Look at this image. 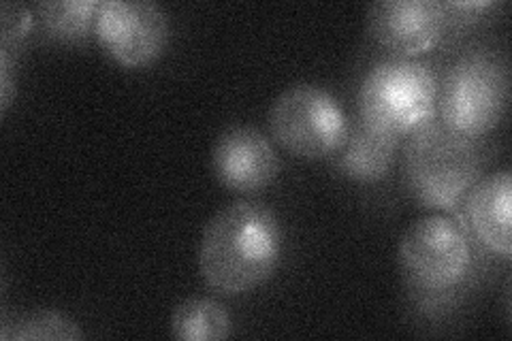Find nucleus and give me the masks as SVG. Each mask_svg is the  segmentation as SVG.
I'll list each match as a JSON object with an SVG mask.
<instances>
[{"instance_id":"f257e3e1","label":"nucleus","mask_w":512,"mask_h":341,"mask_svg":"<svg viewBox=\"0 0 512 341\" xmlns=\"http://www.w3.org/2000/svg\"><path fill=\"white\" fill-rule=\"evenodd\" d=\"M282 231L263 203L235 201L210 218L199 243V271L220 295H244L276 271Z\"/></svg>"},{"instance_id":"f03ea898","label":"nucleus","mask_w":512,"mask_h":341,"mask_svg":"<svg viewBox=\"0 0 512 341\" xmlns=\"http://www.w3.org/2000/svg\"><path fill=\"white\" fill-rule=\"evenodd\" d=\"M402 175L408 192L423 207L453 209L478 182V145L442 120H429L404 145Z\"/></svg>"},{"instance_id":"7ed1b4c3","label":"nucleus","mask_w":512,"mask_h":341,"mask_svg":"<svg viewBox=\"0 0 512 341\" xmlns=\"http://www.w3.org/2000/svg\"><path fill=\"white\" fill-rule=\"evenodd\" d=\"M436 107V73L412 56L378 60L359 86V116L399 139L434 120Z\"/></svg>"},{"instance_id":"20e7f679","label":"nucleus","mask_w":512,"mask_h":341,"mask_svg":"<svg viewBox=\"0 0 512 341\" xmlns=\"http://www.w3.org/2000/svg\"><path fill=\"white\" fill-rule=\"evenodd\" d=\"M510 77L506 62L489 52H468L446 69L438 84L442 122L466 137H480L504 118Z\"/></svg>"},{"instance_id":"39448f33","label":"nucleus","mask_w":512,"mask_h":341,"mask_svg":"<svg viewBox=\"0 0 512 341\" xmlns=\"http://www.w3.org/2000/svg\"><path fill=\"white\" fill-rule=\"evenodd\" d=\"M346 126L348 118L335 96L308 81L284 88L269 107L271 137L301 158L333 154Z\"/></svg>"},{"instance_id":"423d86ee","label":"nucleus","mask_w":512,"mask_h":341,"mask_svg":"<svg viewBox=\"0 0 512 341\" xmlns=\"http://www.w3.org/2000/svg\"><path fill=\"white\" fill-rule=\"evenodd\" d=\"M399 265L412 286L421 290H448L470 269L472 248L466 231L442 214L412 222L399 241Z\"/></svg>"},{"instance_id":"0eeeda50","label":"nucleus","mask_w":512,"mask_h":341,"mask_svg":"<svg viewBox=\"0 0 512 341\" xmlns=\"http://www.w3.org/2000/svg\"><path fill=\"white\" fill-rule=\"evenodd\" d=\"M94 35L124 67H146L165 52L169 18L152 0H103L94 15Z\"/></svg>"},{"instance_id":"6e6552de","label":"nucleus","mask_w":512,"mask_h":341,"mask_svg":"<svg viewBox=\"0 0 512 341\" xmlns=\"http://www.w3.org/2000/svg\"><path fill=\"white\" fill-rule=\"evenodd\" d=\"M365 22L382 47L399 56H414L440 41L446 11L436 0H374Z\"/></svg>"},{"instance_id":"1a4fd4ad","label":"nucleus","mask_w":512,"mask_h":341,"mask_svg":"<svg viewBox=\"0 0 512 341\" xmlns=\"http://www.w3.org/2000/svg\"><path fill=\"white\" fill-rule=\"evenodd\" d=\"M216 180L235 192L265 188L280 171V158L265 133L256 126L235 124L222 131L212 148Z\"/></svg>"},{"instance_id":"9d476101","label":"nucleus","mask_w":512,"mask_h":341,"mask_svg":"<svg viewBox=\"0 0 512 341\" xmlns=\"http://www.w3.org/2000/svg\"><path fill=\"white\" fill-rule=\"evenodd\" d=\"M399 137L380 131L359 113L348 120L342 143L331 154L333 169L355 182H378L393 167Z\"/></svg>"},{"instance_id":"9b49d317","label":"nucleus","mask_w":512,"mask_h":341,"mask_svg":"<svg viewBox=\"0 0 512 341\" xmlns=\"http://www.w3.org/2000/svg\"><path fill=\"white\" fill-rule=\"evenodd\" d=\"M512 180L508 171L478 180L466 199V216L474 235L500 256H510Z\"/></svg>"},{"instance_id":"f8f14e48","label":"nucleus","mask_w":512,"mask_h":341,"mask_svg":"<svg viewBox=\"0 0 512 341\" xmlns=\"http://www.w3.org/2000/svg\"><path fill=\"white\" fill-rule=\"evenodd\" d=\"M231 316L224 307L207 297H188L171 314V333L186 341L227 339L231 335Z\"/></svg>"},{"instance_id":"ddd939ff","label":"nucleus","mask_w":512,"mask_h":341,"mask_svg":"<svg viewBox=\"0 0 512 341\" xmlns=\"http://www.w3.org/2000/svg\"><path fill=\"white\" fill-rule=\"evenodd\" d=\"M99 0H43L37 5V15L43 30L56 41L75 43L94 30V15Z\"/></svg>"},{"instance_id":"4468645a","label":"nucleus","mask_w":512,"mask_h":341,"mask_svg":"<svg viewBox=\"0 0 512 341\" xmlns=\"http://www.w3.org/2000/svg\"><path fill=\"white\" fill-rule=\"evenodd\" d=\"M3 339L7 341H32V339H58L73 341L82 339L84 333L79 324L67 314L56 310H39L15 316L3 327Z\"/></svg>"},{"instance_id":"2eb2a0df","label":"nucleus","mask_w":512,"mask_h":341,"mask_svg":"<svg viewBox=\"0 0 512 341\" xmlns=\"http://www.w3.org/2000/svg\"><path fill=\"white\" fill-rule=\"evenodd\" d=\"M30 11L22 3H3L0 7V24H3V50L9 52L11 45H18L28 32Z\"/></svg>"}]
</instances>
